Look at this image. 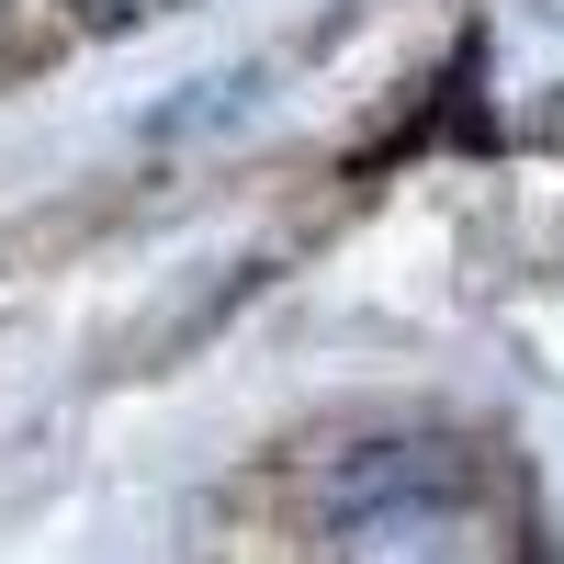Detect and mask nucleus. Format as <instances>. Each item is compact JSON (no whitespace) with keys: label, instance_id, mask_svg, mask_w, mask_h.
Returning a JSON list of instances; mask_svg holds the SVG:
<instances>
[{"label":"nucleus","instance_id":"obj_1","mask_svg":"<svg viewBox=\"0 0 564 564\" xmlns=\"http://www.w3.org/2000/svg\"><path fill=\"white\" fill-rule=\"evenodd\" d=\"M339 564H486V542L452 486H395L384 508H361L339 531Z\"/></svg>","mask_w":564,"mask_h":564}]
</instances>
